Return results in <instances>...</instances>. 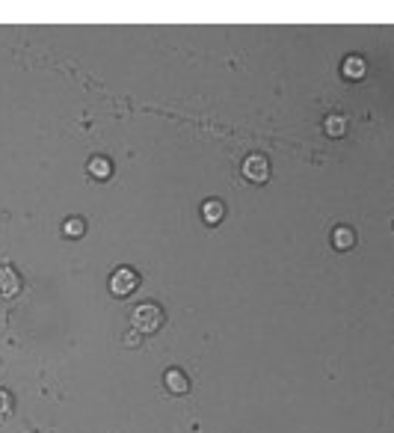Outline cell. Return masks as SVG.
<instances>
[{
    "instance_id": "6da1fadb",
    "label": "cell",
    "mask_w": 394,
    "mask_h": 433,
    "mask_svg": "<svg viewBox=\"0 0 394 433\" xmlns=\"http://www.w3.org/2000/svg\"><path fill=\"white\" fill-rule=\"evenodd\" d=\"M131 320H133V329L140 332H157L160 327H163V308H160L157 303H140L137 308L131 312Z\"/></svg>"
},
{
    "instance_id": "7a4b0ae2",
    "label": "cell",
    "mask_w": 394,
    "mask_h": 433,
    "mask_svg": "<svg viewBox=\"0 0 394 433\" xmlns=\"http://www.w3.org/2000/svg\"><path fill=\"white\" fill-rule=\"evenodd\" d=\"M140 285V276L133 274L131 267H119L113 276H110V291H113L119 300H125V297H131L133 291H137Z\"/></svg>"
},
{
    "instance_id": "3957f363",
    "label": "cell",
    "mask_w": 394,
    "mask_h": 433,
    "mask_svg": "<svg viewBox=\"0 0 394 433\" xmlns=\"http://www.w3.org/2000/svg\"><path fill=\"white\" fill-rule=\"evenodd\" d=\"M243 176L255 181V184H264L270 178V164H267V157L264 155H249L243 160Z\"/></svg>"
},
{
    "instance_id": "277c9868",
    "label": "cell",
    "mask_w": 394,
    "mask_h": 433,
    "mask_svg": "<svg viewBox=\"0 0 394 433\" xmlns=\"http://www.w3.org/2000/svg\"><path fill=\"white\" fill-rule=\"evenodd\" d=\"M163 386H166L172 395H184V392L190 389V380H187V374H184V371L169 368L166 374H163Z\"/></svg>"
},
{
    "instance_id": "5b68a950",
    "label": "cell",
    "mask_w": 394,
    "mask_h": 433,
    "mask_svg": "<svg viewBox=\"0 0 394 433\" xmlns=\"http://www.w3.org/2000/svg\"><path fill=\"white\" fill-rule=\"evenodd\" d=\"M21 291V279L12 267H0V294L3 297H15Z\"/></svg>"
},
{
    "instance_id": "8992f818",
    "label": "cell",
    "mask_w": 394,
    "mask_h": 433,
    "mask_svg": "<svg viewBox=\"0 0 394 433\" xmlns=\"http://www.w3.org/2000/svg\"><path fill=\"white\" fill-rule=\"evenodd\" d=\"M202 217H205V222H211V226H217V222L226 217V205L219 202V199H207V202L202 205Z\"/></svg>"
},
{
    "instance_id": "52a82bcc",
    "label": "cell",
    "mask_w": 394,
    "mask_h": 433,
    "mask_svg": "<svg viewBox=\"0 0 394 433\" xmlns=\"http://www.w3.org/2000/svg\"><path fill=\"white\" fill-rule=\"evenodd\" d=\"M89 176L98 178V181H107L110 176H113V164H110L107 157H92L89 160Z\"/></svg>"
},
{
    "instance_id": "ba28073f",
    "label": "cell",
    "mask_w": 394,
    "mask_h": 433,
    "mask_svg": "<svg viewBox=\"0 0 394 433\" xmlns=\"http://www.w3.org/2000/svg\"><path fill=\"white\" fill-rule=\"evenodd\" d=\"M353 241H356V234L347 226H338L335 232H332V246H335V250H350Z\"/></svg>"
},
{
    "instance_id": "9c48e42d",
    "label": "cell",
    "mask_w": 394,
    "mask_h": 433,
    "mask_svg": "<svg viewBox=\"0 0 394 433\" xmlns=\"http://www.w3.org/2000/svg\"><path fill=\"white\" fill-rule=\"evenodd\" d=\"M341 71H344V78L359 80L365 74V59L362 57H347V59H344V66H341Z\"/></svg>"
},
{
    "instance_id": "30bf717a",
    "label": "cell",
    "mask_w": 394,
    "mask_h": 433,
    "mask_svg": "<svg viewBox=\"0 0 394 433\" xmlns=\"http://www.w3.org/2000/svg\"><path fill=\"white\" fill-rule=\"evenodd\" d=\"M83 232H86V222L80 217H68L63 222V234H66V238H80Z\"/></svg>"
},
{
    "instance_id": "8fae6325",
    "label": "cell",
    "mask_w": 394,
    "mask_h": 433,
    "mask_svg": "<svg viewBox=\"0 0 394 433\" xmlns=\"http://www.w3.org/2000/svg\"><path fill=\"white\" fill-rule=\"evenodd\" d=\"M323 128H326V134H332V137H341L344 134V119L341 116H326Z\"/></svg>"
},
{
    "instance_id": "7c38bea8",
    "label": "cell",
    "mask_w": 394,
    "mask_h": 433,
    "mask_svg": "<svg viewBox=\"0 0 394 433\" xmlns=\"http://www.w3.org/2000/svg\"><path fill=\"white\" fill-rule=\"evenodd\" d=\"M12 413V395L6 389H0V416H9Z\"/></svg>"
},
{
    "instance_id": "4fadbf2b",
    "label": "cell",
    "mask_w": 394,
    "mask_h": 433,
    "mask_svg": "<svg viewBox=\"0 0 394 433\" xmlns=\"http://www.w3.org/2000/svg\"><path fill=\"white\" fill-rule=\"evenodd\" d=\"M125 344H128V348H133V344H137V329L128 332V336H125Z\"/></svg>"
}]
</instances>
